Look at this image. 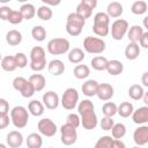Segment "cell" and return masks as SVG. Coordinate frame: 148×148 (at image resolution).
I'll list each match as a JSON object with an SVG mask.
<instances>
[{
  "label": "cell",
  "instance_id": "20",
  "mask_svg": "<svg viewBox=\"0 0 148 148\" xmlns=\"http://www.w3.org/2000/svg\"><path fill=\"white\" fill-rule=\"evenodd\" d=\"M97 87H98V82L96 80H87L82 87H81V91L84 96L87 97H92L96 96V91H97Z\"/></svg>",
  "mask_w": 148,
  "mask_h": 148
},
{
  "label": "cell",
  "instance_id": "21",
  "mask_svg": "<svg viewBox=\"0 0 148 148\" xmlns=\"http://www.w3.org/2000/svg\"><path fill=\"white\" fill-rule=\"evenodd\" d=\"M140 52H141V49L138 43L130 42L125 47V57L128 60H135L140 56Z\"/></svg>",
  "mask_w": 148,
  "mask_h": 148
},
{
  "label": "cell",
  "instance_id": "18",
  "mask_svg": "<svg viewBox=\"0 0 148 148\" xmlns=\"http://www.w3.org/2000/svg\"><path fill=\"white\" fill-rule=\"evenodd\" d=\"M105 71H106L110 75H113V76L120 75V74L124 72V64H123L120 60H117V59L109 60Z\"/></svg>",
  "mask_w": 148,
  "mask_h": 148
},
{
  "label": "cell",
  "instance_id": "28",
  "mask_svg": "<svg viewBox=\"0 0 148 148\" xmlns=\"http://www.w3.org/2000/svg\"><path fill=\"white\" fill-rule=\"evenodd\" d=\"M0 65H1V68L6 72H14L17 68L14 56H5L3 58H1Z\"/></svg>",
  "mask_w": 148,
  "mask_h": 148
},
{
  "label": "cell",
  "instance_id": "46",
  "mask_svg": "<svg viewBox=\"0 0 148 148\" xmlns=\"http://www.w3.org/2000/svg\"><path fill=\"white\" fill-rule=\"evenodd\" d=\"M27 82V79L23 77V76H16L14 80H13V88L20 92V90L22 89V87L24 86V83Z\"/></svg>",
  "mask_w": 148,
  "mask_h": 148
},
{
  "label": "cell",
  "instance_id": "45",
  "mask_svg": "<svg viewBox=\"0 0 148 148\" xmlns=\"http://www.w3.org/2000/svg\"><path fill=\"white\" fill-rule=\"evenodd\" d=\"M113 124H114V120L112 119V117H106V116H104V117L102 118L101 123H99L101 128H102L103 131H110V130L112 128Z\"/></svg>",
  "mask_w": 148,
  "mask_h": 148
},
{
  "label": "cell",
  "instance_id": "33",
  "mask_svg": "<svg viewBox=\"0 0 148 148\" xmlns=\"http://www.w3.org/2000/svg\"><path fill=\"white\" fill-rule=\"evenodd\" d=\"M127 92H128V96H130L133 101H140V99L142 98V96H143L145 90H143V87H142V86L134 83V84H132V86L128 88V91H127Z\"/></svg>",
  "mask_w": 148,
  "mask_h": 148
},
{
  "label": "cell",
  "instance_id": "35",
  "mask_svg": "<svg viewBox=\"0 0 148 148\" xmlns=\"http://www.w3.org/2000/svg\"><path fill=\"white\" fill-rule=\"evenodd\" d=\"M111 131V136L113 139H123L126 134V126L123 123H114Z\"/></svg>",
  "mask_w": 148,
  "mask_h": 148
},
{
  "label": "cell",
  "instance_id": "43",
  "mask_svg": "<svg viewBox=\"0 0 148 148\" xmlns=\"http://www.w3.org/2000/svg\"><path fill=\"white\" fill-rule=\"evenodd\" d=\"M15 61H16V66L17 68H24L28 65V57L23 53V52H17L15 56Z\"/></svg>",
  "mask_w": 148,
  "mask_h": 148
},
{
  "label": "cell",
  "instance_id": "42",
  "mask_svg": "<svg viewBox=\"0 0 148 148\" xmlns=\"http://www.w3.org/2000/svg\"><path fill=\"white\" fill-rule=\"evenodd\" d=\"M7 21H8L10 24H20V23L23 21V16H22V14L20 13V10H14V9H12V12L9 13V16H8Z\"/></svg>",
  "mask_w": 148,
  "mask_h": 148
},
{
  "label": "cell",
  "instance_id": "4",
  "mask_svg": "<svg viewBox=\"0 0 148 148\" xmlns=\"http://www.w3.org/2000/svg\"><path fill=\"white\" fill-rule=\"evenodd\" d=\"M30 68L35 72H42L46 67L45 50L42 46H34L30 51Z\"/></svg>",
  "mask_w": 148,
  "mask_h": 148
},
{
  "label": "cell",
  "instance_id": "29",
  "mask_svg": "<svg viewBox=\"0 0 148 148\" xmlns=\"http://www.w3.org/2000/svg\"><path fill=\"white\" fill-rule=\"evenodd\" d=\"M20 13L22 14L23 16V20H31L35 17L36 15V8L32 3H29V2H25L23 3L21 7H20Z\"/></svg>",
  "mask_w": 148,
  "mask_h": 148
},
{
  "label": "cell",
  "instance_id": "24",
  "mask_svg": "<svg viewBox=\"0 0 148 148\" xmlns=\"http://www.w3.org/2000/svg\"><path fill=\"white\" fill-rule=\"evenodd\" d=\"M6 42L10 46H16V45L21 44V42H22V34L18 30H16V29L9 30L6 34Z\"/></svg>",
  "mask_w": 148,
  "mask_h": 148
},
{
  "label": "cell",
  "instance_id": "8",
  "mask_svg": "<svg viewBox=\"0 0 148 148\" xmlns=\"http://www.w3.org/2000/svg\"><path fill=\"white\" fill-rule=\"evenodd\" d=\"M79 91L75 88H67L61 96V105L66 110H73L79 103Z\"/></svg>",
  "mask_w": 148,
  "mask_h": 148
},
{
  "label": "cell",
  "instance_id": "51",
  "mask_svg": "<svg viewBox=\"0 0 148 148\" xmlns=\"http://www.w3.org/2000/svg\"><path fill=\"white\" fill-rule=\"evenodd\" d=\"M81 3L88 6L89 8H91L94 10L96 8V6H97V0H81Z\"/></svg>",
  "mask_w": 148,
  "mask_h": 148
},
{
  "label": "cell",
  "instance_id": "53",
  "mask_svg": "<svg viewBox=\"0 0 148 148\" xmlns=\"http://www.w3.org/2000/svg\"><path fill=\"white\" fill-rule=\"evenodd\" d=\"M112 148H125V143L121 141V139H113Z\"/></svg>",
  "mask_w": 148,
  "mask_h": 148
},
{
  "label": "cell",
  "instance_id": "23",
  "mask_svg": "<svg viewBox=\"0 0 148 148\" xmlns=\"http://www.w3.org/2000/svg\"><path fill=\"white\" fill-rule=\"evenodd\" d=\"M28 80L32 83V86H34V88H35L36 92L42 91V90L45 88L46 80H45V76H44V75H42V74H32V75H30V76H29V79H28Z\"/></svg>",
  "mask_w": 148,
  "mask_h": 148
},
{
  "label": "cell",
  "instance_id": "5",
  "mask_svg": "<svg viewBox=\"0 0 148 148\" xmlns=\"http://www.w3.org/2000/svg\"><path fill=\"white\" fill-rule=\"evenodd\" d=\"M10 121L16 128H24L29 121V111L22 105L14 106L10 110Z\"/></svg>",
  "mask_w": 148,
  "mask_h": 148
},
{
  "label": "cell",
  "instance_id": "30",
  "mask_svg": "<svg viewBox=\"0 0 148 148\" xmlns=\"http://www.w3.org/2000/svg\"><path fill=\"white\" fill-rule=\"evenodd\" d=\"M134 110V106L131 102H123L119 105H117V113L121 118H128Z\"/></svg>",
  "mask_w": 148,
  "mask_h": 148
},
{
  "label": "cell",
  "instance_id": "58",
  "mask_svg": "<svg viewBox=\"0 0 148 148\" xmlns=\"http://www.w3.org/2000/svg\"><path fill=\"white\" fill-rule=\"evenodd\" d=\"M18 2H21V3H25V2H28V0H17Z\"/></svg>",
  "mask_w": 148,
  "mask_h": 148
},
{
  "label": "cell",
  "instance_id": "39",
  "mask_svg": "<svg viewBox=\"0 0 148 148\" xmlns=\"http://www.w3.org/2000/svg\"><path fill=\"white\" fill-rule=\"evenodd\" d=\"M112 142H113V138L112 136L103 135L95 143V148H112Z\"/></svg>",
  "mask_w": 148,
  "mask_h": 148
},
{
  "label": "cell",
  "instance_id": "2",
  "mask_svg": "<svg viewBox=\"0 0 148 148\" xmlns=\"http://www.w3.org/2000/svg\"><path fill=\"white\" fill-rule=\"evenodd\" d=\"M92 31L98 37H105L110 32V17L106 13L98 12L94 16Z\"/></svg>",
  "mask_w": 148,
  "mask_h": 148
},
{
  "label": "cell",
  "instance_id": "32",
  "mask_svg": "<svg viewBox=\"0 0 148 148\" xmlns=\"http://www.w3.org/2000/svg\"><path fill=\"white\" fill-rule=\"evenodd\" d=\"M73 74L77 80H83L90 75V68L87 65H76L73 69Z\"/></svg>",
  "mask_w": 148,
  "mask_h": 148
},
{
  "label": "cell",
  "instance_id": "49",
  "mask_svg": "<svg viewBox=\"0 0 148 148\" xmlns=\"http://www.w3.org/2000/svg\"><path fill=\"white\" fill-rule=\"evenodd\" d=\"M10 118L8 114H0V130H5L8 127Z\"/></svg>",
  "mask_w": 148,
  "mask_h": 148
},
{
  "label": "cell",
  "instance_id": "22",
  "mask_svg": "<svg viewBox=\"0 0 148 148\" xmlns=\"http://www.w3.org/2000/svg\"><path fill=\"white\" fill-rule=\"evenodd\" d=\"M44 109H45V106H44L43 102H39L38 99H32L28 104V111L34 117H40L44 113Z\"/></svg>",
  "mask_w": 148,
  "mask_h": 148
},
{
  "label": "cell",
  "instance_id": "50",
  "mask_svg": "<svg viewBox=\"0 0 148 148\" xmlns=\"http://www.w3.org/2000/svg\"><path fill=\"white\" fill-rule=\"evenodd\" d=\"M138 44H140V46L143 47V49H148V31H143V34L140 37Z\"/></svg>",
  "mask_w": 148,
  "mask_h": 148
},
{
  "label": "cell",
  "instance_id": "38",
  "mask_svg": "<svg viewBox=\"0 0 148 148\" xmlns=\"http://www.w3.org/2000/svg\"><path fill=\"white\" fill-rule=\"evenodd\" d=\"M102 112L106 117H113L117 114V104L113 102H105L102 106Z\"/></svg>",
  "mask_w": 148,
  "mask_h": 148
},
{
  "label": "cell",
  "instance_id": "44",
  "mask_svg": "<svg viewBox=\"0 0 148 148\" xmlns=\"http://www.w3.org/2000/svg\"><path fill=\"white\" fill-rule=\"evenodd\" d=\"M66 123L77 128L81 125V119H80L79 113H69L66 118Z\"/></svg>",
  "mask_w": 148,
  "mask_h": 148
},
{
  "label": "cell",
  "instance_id": "14",
  "mask_svg": "<svg viewBox=\"0 0 148 148\" xmlns=\"http://www.w3.org/2000/svg\"><path fill=\"white\" fill-rule=\"evenodd\" d=\"M42 99H43L44 106H45L46 109H49V110H54V109H57L58 105H59V102H60L58 94H57L56 91H52V90L44 92Z\"/></svg>",
  "mask_w": 148,
  "mask_h": 148
},
{
  "label": "cell",
  "instance_id": "52",
  "mask_svg": "<svg viewBox=\"0 0 148 148\" xmlns=\"http://www.w3.org/2000/svg\"><path fill=\"white\" fill-rule=\"evenodd\" d=\"M42 2L46 6L54 7V6H59L61 3V0H42Z\"/></svg>",
  "mask_w": 148,
  "mask_h": 148
},
{
  "label": "cell",
  "instance_id": "31",
  "mask_svg": "<svg viewBox=\"0 0 148 148\" xmlns=\"http://www.w3.org/2000/svg\"><path fill=\"white\" fill-rule=\"evenodd\" d=\"M108 59L103 56H96L91 59L90 65L95 71H105L106 69V65H108Z\"/></svg>",
  "mask_w": 148,
  "mask_h": 148
},
{
  "label": "cell",
  "instance_id": "36",
  "mask_svg": "<svg viewBox=\"0 0 148 148\" xmlns=\"http://www.w3.org/2000/svg\"><path fill=\"white\" fill-rule=\"evenodd\" d=\"M147 2L143 1V0H136L132 3L131 6V12L134 14V15H142L147 12Z\"/></svg>",
  "mask_w": 148,
  "mask_h": 148
},
{
  "label": "cell",
  "instance_id": "60",
  "mask_svg": "<svg viewBox=\"0 0 148 148\" xmlns=\"http://www.w3.org/2000/svg\"><path fill=\"white\" fill-rule=\"evenodd\" d=\"M1 58H2V57H1V53H0V60H1Z\"/></svg>",
  "mask_w": 148,
  "mask_h": 148
},
{
  "label": "cell",
  "instance_id": "40",
  "mask_svg": "<svg viewBox=\"0 0 148 148\" xmlns=\"http://www.w3.org/2000/svg\"><path fill=\"white\" fill-rule=\"evenodd\" d=\"M75 13H76L77 15H80L82 18L87 20V18H89V17L91 16V14H92V9L89 8L88 6H86V5H83V3L80 2V3L76 6V10H75Z\"/></svg>",
  "mask_w": 148,
  "mask_h": 148
},
{
  "label": "cell",
  "instance_id": "25",
  "mask_svg": "<svg viewBox=\"0 0 148 148\" xmlns=\"http://www.w3.org/2000/svg\"><path fill=\"white\" fill-rule=\"evenodd\" d=\"M28 148H40L43 146V139L40 133H30L25 140Z\"/></svg>",
  "mask_w": 148,
  "mask_h": 148
},
{
  "label": "cell",
  "instance_id": "17",
  "mask_svg": "<svg viewBox=\"0 0 148 148\" xmlns=\"http://www.w3.org/2000/svg\"><path fill=\"white\" fill-rule=\"evenodd\" d=\"M47 71L54 76H59L65 72V64L60 59H53L47 64Z\"/></svg>",
  "mask_w": 148,
  "mask_h": 148
},
{
  "label": "cell",
  "instance_id": "55",
  "mask_svg": "<svg viewBox=\"0 0 148 148\" xmlns=\"http://www.w3.org/2000/svg\"><path fill=\"white\" fill-rule=\"evenodd\" d=\"M142 101H143V103H145V105H148V92H143V96H142V98H141Z\"/></svg>",
  "mask_w": 148,
  "mask_h": 148
},
{
  "label": "cell",
  "instance_id": "48",
  "mask_svg": "<svg viewBox=\"0 0 148 148\" xmlns=\"http://www.w3.org/2000/svg\"><path fill=\"white\" fill-rule=\"evenodd\" d=\"M9 112V103L5 98H0V114H8Z\"/></svg>",
  "mask_w": 148,
  "mask_h": 148
},
{
  "label": "cell",
  "instance_id": "7",
  "mask_svg": "<svg viewBox=\"0 0 148 148\" xmlns=\"http://www.w3.org/2000/svg\"><path fill=\"white\" fill-rule=\"evenodd\" d=\"M105 47H106L105 42L99 37L87 36L83 39V49L86 52L90 54H101L105 51Z\"/></svg>",
  "mask_w": 148,
  "mask_h": 148
},
{
  "label": "cell",
  "instance_id": "34",
  "mask_svg": "<svg viewBox=\"0 0 148 148\" xmlns=\"http://www.w3.org/2000/svg\"><path fill=\"white\" fill-rule=\"evenodd\" d=\"M36 14H37L38 18H40L42 21H50L53 16L52 9L50 8V6H46V5L38 7V9L36 10Z\"/></svg>",
  "mask_w": 148,
  "mask_h": 148
},
{
  "label": "cell",
  "instance_id": "41",
  "mask_svg": "<svg viewBox=\"0 0 148 148\" xmlns=\"http://www.w3.org/2000/svg\"><path fill=\"white\" fill-rule=\"evenodd\" d=\"M35 92H36V90H35V88H34L32 83H31L29 80H27V82L24 83V86H23V87H22V89L20 90L21 96H22V97H24V98H29V97L34 96V94H35Z\"/></svg>",
  "mask_w": 148,
  "mask_h": 148
},
{
  "label": "cell",
  "instance_id": "26",
  "mask_svg": "<svg viewBox=\"0 0 148 148\" xmlns=\"http://www.w3.org/2000/svg\"><path fill=\"white\" fill-rule=\"evenodd\" d=\"M143 28L141 25H132L131 28H128L127 30V38L130 42H133V43H138L140 37L142 36L143 34Z\"/></svg>",
  "mask_w": 148,
  "mask_h": 148
},
{
  "label": "cell",
  "instance_id": "37",
  "mask_svg": "<svg viewBox=\"0 0 148 148\" xmlns=\"http://www.w3.org/2000/svg\"><path fill=\"white\" fill-rule=\"evenodd\" d=\"M31 36L37 42H43L46 38V30L43 25H35L31 29Z\"/></svg>",
  "mask_w": 148,
  "mask_h": 148
},
{
  "label": "cell",
  "instance_id": "27",
  "mask_svg": "<svg viewBox=\"0 0 148 148\" xmlns=\"http://www.w3.org/2000/svg\"><path fill=\"white\" fill-rule=\"evenodd\" d=\"M68 61L72 64H80L84 59V52L80 47H74L68 52Z\"/></svg>",
  "mask_w": 148,
  "mask_h": 148
},
{
  "label": "cell",
  "instance_id": "11",
  "mask_svg": "<svg viewBox=\"0 0 148 148\" xmlns=\"http://www.w3.org/2000/svg\"><path fill=\"white\" fill-rule=\"evenodd\" d=\"M37 128H38V132L46 138H52L53 135H56V133L58 131L56 123L50 118L40 119L37 124Z\"/></svg>",
  "mask_w": 148,
  "mask_h": 148
},
{
  "label": "cell",
  "instance_id": "57",
  "mask_svg": "<svg viewBox=\"0 0 148 148\" xmlns=\"http://www.w3.org/2000/svg\"><path fill=\"white\" fill-rule=\"evenodd\" d=\"M147 18L148 17H145L143 18V25H145V28H147Z\"/></svg>",
  "mask_w": 148,
  "mask_h": 148
},
{
  "label": "cell",
  "instance_id": "16",
  "mask_svg": "<svg viewBox=\"0 0 148 148\" xmlns=\"http://www.w3.org/2000/svg\"><path fill=\"white\" fill-rule=\"evenodd\" d=\"M6 142L10 148H18L23 143V135L20 131H10L6 136Z\"/></svg>",
  "mask_w": 148,
  "mask_h": 148
},
{
  "label": "cell",
  "instance_id": "59",
  "mask_svg": "<svg viewBox=\"0 0 148 148\" xmlns=\"http://www.w3.org/2000/svg\"><path fill=\"white\" fill-rule=\"evenodd\" d=\"M0 148H6V145H3V143H0Z\"/></svg>",
  "mask_w": 148,
  "mask_h": 148
},
{
  "label": "cell",
  "instance_id": "56",
  "mask_svg": "<svg viewBox=\"0 0 148 148\" xmlns=\"http://www.w3.org/2000/svg\"><path fill=\"white\" fill-rule=\"evenodd\" d=\"M8 2H10V0H0V3H8Z\"/></svg>",
  "mask_w": 148,
  "mask_h": 148
},
{
  "label": "cell",
  "instance_id": "1",
  "mask_svg": "<svg viewBox=\"0 0 148 148\" xmlns=\"http://www.w3.org/2000/svg\"><path fill=\"white\" fill-rule=\"evenodd\" d=\"M77 113L81 119V125L84 130H94L98 124L97 116L95 113V105L90 99H83L77 103Z\"/></svg>",
  "mask_w": 148,
  "mask_h": 148
},
{
  "label": "cell",
  "instance_id": "10",
  "mask_svg": "<svg viewBox=\"0 0 148 148\" xmlns=\"http://www.w3.org/2000/svg\"><path fill=\"white\" fill-rule=\"evenodd\" d=\"M130 25L128 22L124 18H117L116 21H113V23L111 24V37L114 40H121L124 38V36L127 34Z\"/></svg>",
  "mask_w": 148,
  "mask_h": 148
},
{
  "label": "cell",
  "instance_id": "13",
  "mask_svg": "<svg viewBox=\"0 0 148 148\" xmlns=\"http://www.w3.org/2000/svg\"><path fill=\"white\" fill-rule=\"evenodd\" d=\"M114 95V89L110 83H98L96 96L101 101H110Z\"/></svg>",
  "mask_w": 148,
  "mask_h": 148
},
{
  "label": "cell",
  "instance_id": "6",
  "mask_svg": "<svg viewBox=\"0 0 148 148\" xmlns=\"http://www.w3.org/2000/svg\"><path fill=\"white\" fill-rule=\"evenodd\" d=\"M71 44L69 40L62 37H58V38H53L51 40H49L47 45H46V50L52 56H60V54H65L69 51Z\"/></svg>",
  "mask_w": 148,
  "mask_h": 148
},
{
  "label": "cell",
  "instance_id": "12",
  "mask_svg": "<svg viewBox=\"0 0 148 148\" xmlns=\"http://www.w3.org/2000/svg\"><path fill=\"white\" fill-rule=\"evenodd\" d=\"M133 141L136 146H145L148 143V126L139 125V127L133 132Z\"/></svg>",
  "mask_w": 148,
  "mask_h": 148
},
{
  "label": "cell",
  "instance_id": "19",
  "mask_svg": "<svg viewBox=\"0 0 148 148\" xmlns=\"http://www.w3.org/2000/svg\"><path fill=\"white\" fill-rule=\"evenodd\" d=\"M124 12V7L120 2L118 1H112L106 7V14L109 15V17L111 18H117V17H120L121 14Z\"/></svg>",
  "mask_w": 148,
  "mask_h": 148
},
{
  "label": "cell",
  "instance_id": "3",
  "mask_svg": "<svg viewBox=\"0 0 148 148\" xmlns=\"http://www.w3.org/2000/svg\"><path fill=\"white\" fill-rule=\"evenodd\" d=\"M86 24V20L77 15L75 12L69 13L66 18V31L71 36H79L82 32V29Z\"/></svg>",
  "mask_w": 148,
  "mask_h": 148
},
{
  "label": "cell",
  "instance_id": "47",
  "mask_svg": "<svg viewBox=\"0 0 148 148\" xmlns=\"http://www.w3.org/2000/svg\"><path fill=\"white\" fill-rule=\"evenodd\" d=\"M10 12H12V8L8 7V6H2V7H0V20L7 21V18H8Z\"/></svg>",
  "mask_w": 148,
  "mask_h": 148
},
{
  "label": "cell",
  "instance_id": "54",
  "mask_svg": "<svg viewBox=\"0 0 148 148\" xmlns=\"http://www.w3.org/2000/svg\"><path fill=\"white\" fill-rule=\"evenodd\" d=\"M141 82L143 87H148V72H145L141 76Z\"/></svg>",
  "mask_w": 148,
  "mask_h": 148
},
{
  "label": "cell",
  "instance_id": "15",
  "mask_svg": "<svg viewBox=\"0 0 148 148\" xmlns=\"http://www.w3.org/2000/svg\"><path fill=\"white\" fill-rule=\"evenodd\" d=\"M132 120L136 125H143L148 123V105L140 106L132 112Z\"/></svg>",
  "mask_w": 148,
  "mask_h": 148
},
{
  "label": "cell",
  "instance_id": "9",
  "mask_svg": "<svg viewBox=\"0 0 148 148\" xmlns=\"http://www.w3.org/2000/svg\"><path fill=\"white\" fill-rule=\"evenodd\" d=\"M60 140L62 145L65 146H72L76 142L77 140V132L76 127L69 125V124H64L60 127Z\"/></svg>",
  "mask_w": 148,
  "mask_h": 148
}]
</instances>
